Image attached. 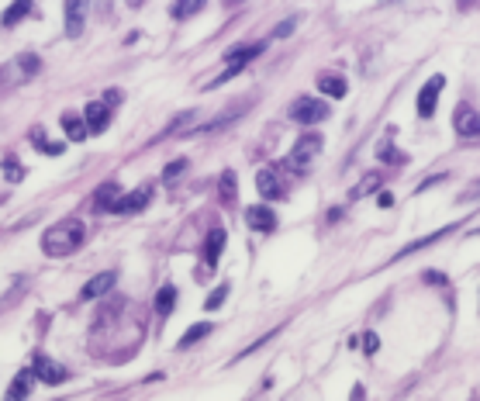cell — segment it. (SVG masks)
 <instances>
[{
  "label": "cell",
  "instance_id": "1",
  "mask_svg": "<svg viewBox=\"0 0 480 401\" xmlns=\"http://www.w3.org/2000/svg\"><path fill=\"white\" fill-rule=\"evenodd\" d=\"M83 239H86V225L80 218H66V222L45 229L41 249H45V256H73L83 246Z\"/></svg>",
  "mask_w": 480,
  "mask_h": 401
},
{
  "label": "cell",
  "instance_id": "2",
  "mask_svg": "<svg viewBox=\"0 0 480 401\" xmlns=\"http://www.w3.org/2000/svg\"><path fill=\"white\" fill-rule=\"evenodd\" d=\"M39 56H32V52H21V56H14L11 63H4L0 66V83L4 87H21V83H28L35 73H39Z\"/></svg>",
  "mask_w": 480,
  "mask_h": 401
},
{
  "label": "cell",
  "instance_id": "3",
  "mask_svg": "<svg viewBox=\"0 0 480 401\" xmlns=\"http://www.w3.org/2000/svg\"><path fill=\"white\" fill-rule=\"evenodd\" d=\"M321 153V135L318 132H304L297 142H294V149H290V156H287V163L283 166H290V170H297V173H304L311 163H315V156Z\"/></svg>",
  "mask_w": 480,
  "mask_h": 401
},
{
  "label": "cell",
  "instance_id": "4",
  "mask_svg": "<svg viewBox=\"0 0 480 401\" xmlns=\"http://www.w3.org/2000/svg\"><path fill=\"white\" fill-rule=\"evenodd\" d=\"M259 52H263V42H256V45H242V49H232V52L225 56V59H228L225 73H221V77H214V80L207 83V87H218V83L232 80L235 73H242V66H245V63H252V59H256Z\"/></svg>",
  "mask_w": 480,
  "mask_h": 401
},
{
  "label": "cell",
  "instance_id": "5",
  "mask_svg": "<svg viewBox=\"0 0 480 401\" xmlns=\"http://www.w3.org/2000/svg\"><path fill=\"white\" fill-rule=\"evenodd\" d=\"M290 118L297 121V125H318V121L328 118V104L315 101V97H297L290 104Z\"/></svg>",
  "mask_w": 480,
  "mask_h": 401
},
{
  "label": "cell",
  "instance_id": "6",
  "mask_svg": "<svg viewBox=\"0 0 480 401\" xmlns=\"http://www.w3.org/2000/svg\"><path fill=\"white\" fill-rule=\"evenodd\" d=\"M256 191H259L266 200L287 198V187H283V180H280V170H277V166H263V170L256 173Z\"/></svg>",
  "mask_w": 480,
  "mask_h": 401
},
{
  "label": "cell",
  "instance_id": "7",
  "mask_svg": "<svg viewBox=\"0 0 480 401\" xmlns=\"http://www.w3.org/2000/svg\"><path fill=\"white\" fill-rule=\"evenodd\" d=\"M442 77H432V80L425 83L422 90H418V115L422 118H432L436 115V104H439V94H442Z\"/></svg>",
  "mask_w": 480,
  "mask_h": 401
},
{
  "label": "cell",
  "instance_id": "8",
  "mask_svg": "<svg viewBox=\"0 0 480 401\" xmlns=\"http://www.w3.org/2000/svg\"><path fill=\"white\" fill-rule=\"evenodd\" d=\"M32 370H35V377H39L41 384H63L66 381V367L48 360V357H41V353L32 360Z\"/></svg>",
  "mask_w": 480,
  "mask_h": 401
},
{
  "label": "cell",
  "instance_id": "9",
  "mask_svg": "<svg viewBox=\"0 0 480 401\" xmlns=\"http://www.w3.org/2000/svg\"><path fill=\"white\" fill-rule=\"evenodd\" d=\"M83 121H86V128H90L93 135H100V132L111 125V108H108V104H100V101H93V104H86V108H83Z\"/></svg>",
  "mask_w": 480,
  "mask_h": 401
},
{
  "label": "cell",
  "instance_id": "10",
  "mask_svg": "<svg viewBox=\"0 0 480 401\" xmlns=\"http://www.w3.org/2000/svg\"><path fill=\"white\" fill-rule=\"evenodd\" d=\"M453 128L463 135V139H474V135H480V111H474V108H460L456 111V118H453Z\"/></svg>",
  "mask_w": 480,
  "mask_h": 401
},
{
  "label": "cell",
  "instance_id": "11",
  "mask_svg": "<svg viewBox=\"0 0 480 401\" xmlns=\"http://www.w3.org/2000/svg\"><path fill=\"white\" fill-rule=\"evenodd\" d=\"M245 225H249V229H259V232H270V229L277 225V215H273L270 208H263V204H252V208H245Z\"/></svg>",
  "mask_w": 480,
  "mask_h": 401
},
{
  "label": "cell",
  "instance_id": "12",
  "mask_svg": "<svg viewBox=\"0 0 480 401\" xmlns=\"http://www.w3.org/2000/svg\"><path fill=\"white\" fill-rule=\"evenodd\" d=\"M83 14H86V4H83V0H70V4H66V35H70V39H80L83 35Z\"/></svg>",
  "mask_w": 480,
  "mask_h": 401
},
{
  "label": "cell",
  "instance_id": "13",
  "mask_svg": "<svg viewBox=\"0 0 480 401\" xmlns=\"http://www.w3.org/2000/svg\"><path fill=\"white\" fill-rule=\"evenodd\" d=\"M115 281H118V277H115L111 270H108V274H97L93 281H86V284H83L80 298H83V301H93V298H100V294H108V291L115 287Z\"/></svg>",
  "mask_w": 480,
  "mask_h": 401
},
{
  "label": "cell",
  "instance_id": "14",
  "mask_svg": "<svg viewBox=\"0 0 480 401\" xmlns=\"http://www.w3.org/2000/svg\"><path fill=\"white\" fill-rule=\"evenodd\" d=\"M149 198H153V187H149V184H142L138 191H131L128 198H121L118 215H135V211H142V208L149 204Z\"/></svg>",
  "mask_w": 480,
  "mask_h": 401
},
{
  "label": "cell",
  "instance_id": "15",
  "mask_svg": "<svg viewBox=\"0 0 480 401\" xmlns=\"http://www.w3.org/2000/svg\"><path fill=\"white\" fill-rule=\"evenodd\" d=\"M118 204H121L118 184H100V187H97V198H93V208H97V211H118Z\"/></svg>",
  "mask_w": 480,
  "mask_h": 401
},
{
  "label": "cell",
  "instance_id": "16",
  "mask_svg": "<svg viewBox=\"0 0 480 401\" xmlns=\"http://www.w3.org/2000/svg\"><path fill=\"white\" fill-rule=\"evenodd\" d=\"M221 249H225V229H211V232H207V242H204V263L214 267L218 256H221Z\"/></svg>",
  "mask_w": 480,
  "mask_h": 401
},
{
  "label": "cell",
  "instance_id": "17",
  "mask_svg": "<svg viewBox=\"0 0 480 401\" xmlns=\"http://www.w3.org/2000/svg\"><path fill=\"white\" fill-rule=\"evenodd\" d=\"M32 381H39V377H35V370H32V367H28V370H21V374L11 381V395H7V401H25V398H28Z\"/></svg>",
  "mask_w": 480,
  "mask_h": 401
},
{
  "label": "cell",
  "instance_id": "18",
  "mask_svg": "<svg viewBox=\"0 0 480 401\" xmlns=\"http://www.w3.org/2000/svg\"><path fill=\"white\" fill-rule=\"evenodd\" d=\"M63 128H66V135L73 139V142H83L86 135H90V128H86V121L80 115H63Z\"/></svg>",
  "mask_w": 480,
  "mask_h": 401
},
{
  "label": "cell",
  "instance_id": "19",
  "mask_svg": "<svg viewBox=\"0 0 480 401\" xmlns=\"http://www.w3.org/2000/svg\"><path fill=\"white\" fill-rule=\"evenodd\" d=\"M318 90H321V94H328V97H346L349 83L342 80V77H332V73H325V77L318 80Z\"/></svg>",
  "mask_w": 480,
  "mask_h": 401
},
{
  "label": "cell",
  "instance_id": "20",
  "mask_svg": "<svg viewBox=\"0 0 480 401\" xmlns=\"http://www.w3.org/2000/svg\"><path fill=\"white\" fill-rule=\"evenodd\" d=\"M449 232H453V225H446V229H439V232H432L429 239H418V242H411V246H404V249H398V260H401V256H411V253H418V249H425V246H432V242L446 239Z\"/></svg>",
  "mask_w": 480,
  "mask_h": 401
},
{
  "label": "cell",
  "instance_id": "21",
  "mask_svg": "<svg viewBox=\"0 0 480 401\" xmlns=\"http://www.w3.org/2000/svg\"><path fill=\"white\" fill-rule=\"evenodd\" d=\"M173 305H176V287L166 284V287H160V294H156V312H160V315H169Z\"/></svg>",
  "mask_w": 480,
  "mask_h": 401
},
{
  "label": "cell",
  "instance_id": "22",
  "mask_svg": "<svg viewBox=\"0 0 480 401\" xmlns=\"http://www.w3.org/2000/svg\"><path fill=\"white\" fill-rule=\"evenodd\" d=\"M194 121H197V111H183L180 118H173V121H169V128H166L162 135H180V132H187V128H190Z\"/></svg>",
  "mask_w": 480,
  "mask_h": 401
},
{
  "label": "cell",
  "instance_id": "23",
  "mask_svg": "<svg viewBox=\"0 0 480 401\" xmlns=\"http://www.w3.org/2000/svg\"><path fill=\"white\" fill-rule=\"evenodd\" d=\"M25 14H32V4H28V0L14 4L11 11H4V18H0V21H4V28H11V25H14V21H21Z\"/></svg>",
  "mask_w": 480,
  "mask_h": 401
},
{
  "label": "cell",
  "instance_id": "24",
  "mask_svg": "<svg viewBox=\"0 0 480 401\" xmlns=\"http://www.w3.org/2000/svg\"><path fill=\"white\" fill-rule=\"evenodd\" d=\"M32 142H35V149L48 153V156H59V153H63V146H59V142H48L41 128H35V132H32Z\"/></svg>",
  "mask_w": 480,
  "mask_h": 401
},
{
  "label": "cell",
  "instance_id": "25",
  "mask_svg": "<svg viewBox=\"0 0 480 401\" xmlns=\"http://www.w3.org/2000/svg\"><path fill=\"white\" fill-rule=\"evenodd\" d=\"M207 332H211V325H207V322H200V325H190V329H187V336L180 339V350H187V346H194V343H197V339H204Z\"/></svg>",
  "mask_w": 480,
  "mask_h": 401
},
{
  "label": "cell",
  "instance_id": "26",
  "mask_svg": "<svg viewBox=\"0 0 480 401\" xmlns=\"http://www.w3.org/2000/svg\"><path fill=\"white\" fill-rule=\"evenodd\" d=\"M221 204H235V173H221Z\"/></svg>",
  "mask_w": 480,
  "mask_h": 401
},
{
  "label": "cell",
  "instance_id": "27",
  "mask_svg": "<svg viewBox=\"0 0 480 401\" xmlns=\"http://www.w3.org/2000/svg\"><path fill=\"white\" fill-rule=\"evenodd\" d=\"M183 170H187V160H173L162 170V184H176V180L183 177Z\"/></svg>",
  "mask_w": 480,
  "mask_h": 401
},
{
  "label": "cell",
  "instance_id": "28",
  "mask_svg": "<svg viewBox=\"0 0 480 401\" xmlns=\"http://www.w3.org/2000/svg\"><path fill=\"white\" fill-rule=\"evenodd\" d=\"M225 298H228V284H218V287L207 294L204 308H207V312H214V308H221V301H225Z\"/></svg>",
  "mask_w": 480,
  "mask_h": 401
},
{
  "label": "cell",
  "instance_id": "29",
  "mask_svg": "<svg viewBox=\"0 0 480 401\" xmlns=\"http://www.w3.org/2000/svg\"><path fill=\"white\" fill-rule=\"evenodd\" d=\"M377 184H380V173H370V177H363V184L353 191V198H366L370 191H377Z\"/></svg>",
  "mask_w": 480,
  "mask_h": 401
},
{
  "label": "cell",
  "instance_id": "30",
  "mask_svg": "<svg viewBox=\"0 0 480 401\" xmlns=\"http://www.w3.org/2000/svg\"><path fill=\"white\" fill-rule=\"evenodd\" d=\"M200 7H204L200 0H187V4H176V7H173V18H190V14H197Z\"/></svg>",
  "mask_w": 480,
  "mask_h": 401
},
{
  "label": "cell",
  "instance_id": "31",
  "mask_svg": "<svg viewBox=\"0 0 480 401\" xmlns=\"http://www.w3.org/2000/svg\"><path fill=\"white\" fill-rule=\"evenodd\" d=\"M377 156H380V160H404V156H401V153H394V146H391V139H384V142H380V146H377Z\"/></svg>",
  "mask_w": 480,
  "mask_h": 401
},
{
  "label": "cell",
  "instance_id": "32",
  "mask_svg": "<svg viewBox=\"0 0 480 401\" xmlns=\"http://www.w3.org/2000/svg\"><path fill=\"white\" fill-rule=\"evenodd\" d=\"M4 166H7V177H11V180H21V177H25V170H21V163L18 160H7Z\"/></svg>",
  "mask_w": 480,
  "mask_h": 401
},
{
  "label": "cell",
  "instance_id": "33",
  "mask_svg": "<svg viewBox=\"0 0 480 401\" xmlns=\"http://www.w3.org/2000/svg\"><path fill=\"white\" fill-rule=\"evenodd\" d=\"M377 346H380V339H377L373 332H366V336H363V350H366V353H373Z\"/></svg>",
  "mask_w": 480,
  "mask_h": 401
},
{
  "label": "cell",
  "instance_id": "34",
  "mask_svg": "<svg viewBox=\"0 0 480 401\" xmlns=\"http://www.w3.org/2000/svg\"><path fill=\"white\" fill-rule=\"evenodd\" d=\"M290 32H294V21H283V25H277V39H280V35H290Z\"/></svg>",
  "mask_w": 480,
  "mask_h": 401
},
{
  "label": "cell",
  "instance_id": "35",
  "mask_svg": "<svg viewBox=\"0 0 480 401\" xmlns=\"http://www.w3.org/2000/svg\"><path fill=\"white\" fill-rule=\"evenodd\" d=\"M425 281H429V284H436V287H442V284H446V277H442V274H436V270H432V274H425Z\"/></svg>",
  "mask_w": 480,
  "mask_h": 401
},
{
  "label": "cell",
  "instance_id": "36",
  "mask_svg": "<svg viewBox=\"0 0 480 401\" xmlns=\"http://www.w3.org/2000/svg\"><path fill=\"white\" fill-rule=\"evenodd\" d=\"M463 198H480V180H477V184H470V187H467V194H463Z\"/></svg>",
  "mask_w": 480,
  "mask_h": 401
}]
</instances>
